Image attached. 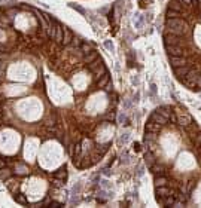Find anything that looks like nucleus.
<instances>
[{"mask_svg":"<svg viewBox=\"0 0 201 208\" xmlns=\"http://www.w3.org/2000/svg\"><path fill=\"white\" fill-rule=\"evenodd\" d=\"M137 16H139V18H137V19L134 21V24H136L137 28H140V27L143 25V16H142V15H137Z\"/></svg>","mask_w":201,"mask_h":208,"instance_id":"nucleus-1","label":"nucleus"},{"mask_svg":"<svg viewBox=\"0 0 201 208\" xmlns=\"http://www.w3.org/2000/svg\"><path fill=\"white\" fill-rule=\"evenodd\" d=\"M104 48L107 49V51H110V52H113V43H112L110 40H106L104 42Z\"/></svg>","mask_w":201,"mask_h":208,"instance_id":"nucleus-2","label":"nucleus"},{"mask_svg":"<svg viewBox=\"0 0 201 208\" xmlns=\"http://www.w3.org/2000/svg\"><path fill=\"white\" fill-rule=\"evenodd\" d=\"M72 8H75L76 10H79L81 14H85V10H83V8H81V6H76V5H72Z\"/></svg>","mask_w":201,"mask_h":208,"instance_id":"nucleus-3","label":"nucleus"}]
</instances>
